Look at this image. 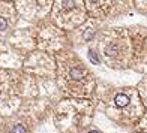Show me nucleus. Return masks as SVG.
Wrapping results in <instances>:
<instances>
[{"instance_id":"4","label":"nucleus","mask_w":147,"mask_h":133,"mask_svg":"<svg viewBox=\"0 0 147 133\" xmlns=\"http://www.w3.org/2000/svg\"><path fill=\"white\" fill-rule=\"evenodd\" d=\"M6 25H8V24H6V19L3 17H0V30H5Z\"/></svg>"},{"instance_id":"1","label":"nucleus","mask_w":147,"mask_h":133,"mask_svg":"<svg viewBox=\"0 0 147 133\" xmlns=\"http://www.w3.org/2000/svg\"><path fill=\"white\" fill-rule=\"evenodd\" d=\"M128 103H129L128 96H125V94H117L116 96V105L117 106H126Z\"/></svg>"},{"instance_id":"2","label":"nucleus","mask_w":147,"mask_h":133,"mask_svg":"<svg viewBox=\"0 0 147 133\" xmlns=\"http://www.w3.org/2000/svg\"><path fill=\"white\" fill-rule=\"evenodd\" d=\"M71 76H72L74 79H81V78L84 76V72H83L81 69H77V68H75V69L71 70Z\"/></svg>"},{"instance_id":"5","label":"nucleus","mask_w":147,"mask_h":133,"mask_svg":"<svg viewBox=\"0 0 147 133\" xmlns=\"http://www.w3.org/2000/svg\"><path fill=\"white\" fill-rule=\"evenodd\" d=\"M90 133H98V132H90Z\"/></svg>"},{"instance_id":"3","label":"nucleus","mask_w":147,"mask_h":133,"mask_svg":"<svg viewBox=\"0 0 147 133\" xmlns=\"http://www.w3.org/2000/svg\"><path fill=\"white\" fill-rule=\"evenodd\" d=\"M12 133H26V127L21 124H17L14 129H12Z\"/></svg>"}]
</instances>
